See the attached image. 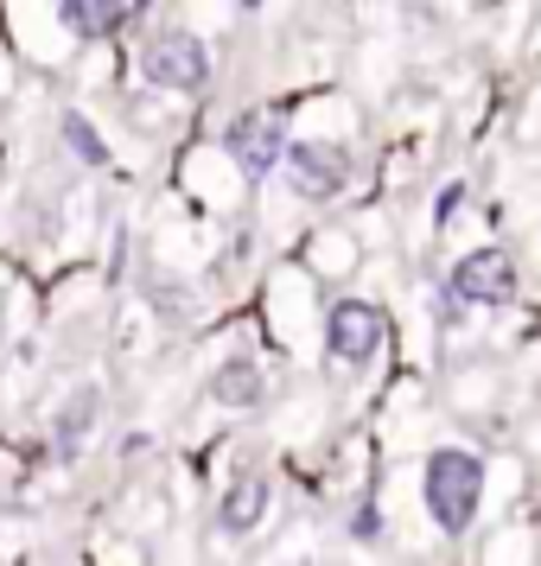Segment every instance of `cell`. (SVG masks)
Wrapping results in <instances>:
<instances>
[{
  "instance_id": "obj_10",
  "label": "cell",
  "mask_w": 541,
  "mask_h": 566,
  "mask_svg": "<svg viewBox=\"0 0 541 566\" xmlns=\"http://www.w3.org/2000/svg\"><path fill=\"white\" fill-rule=\"evenodd\" d=\"M96 408H103V401H96L90 388H83L71 408H64V420H58V452H77L83 439H90V427H96Z\"/></svg>"
},
{
  "instance_id": "obj_6",
  "label": "cell",
  "mask_w": 541,
  "mask_h": 566,
  "mask_svg": "<svg viewBox=\"0 0 541 566\" xmlns=\"http://www.w3.org/2000/svg\"><path fill=\"white\" fill-rule=\"evenodd\" d=\"M223 147H230V159L249 172V179H268V172L287 159L281 115H268V108H256V115H236L230 134H223Z\"/></svg>"
},
{
  "instance_id": "obj_12",
  "label": "cell",
  "mask_w": 541,
  "mask_h": 566,
  "mask_svg": "<svg viewBox=\"0 0 541 566\" xmlns=\"http://www.w3.org/2000/svg\"><path fill=\"white\" fill-rule=\"evenodd\" d=\"M242 7H261V0H242Z\"/></svg>"
},
{
  "instance_id": "obj_11",
  "label": "cell",
  "mask_w": 541,
  "mask_h": 566,
  "mask_svg": "<svg viewBox=\"0 0 541 566\" xmlns=\"http://www.w3.org/2000/svg\"><path fill=\"white\" fill-rule=\"evenodd\" d=\"M64 147H71V154H77L83 166H108V147H103V134L90 128V122H83L77 108L64 115Z\"/></svg>"
},
{
  "instance_id": "obj_5",
  "label": "cell",
  "mask_w": 541,
  "mask_h": 566,
  "mask_svg": "<svg viewBox=\"0 0 541 566\" xmlns=\"http://www.w3.org/2000/svg\"><path fill=\"white\" fill-rule=\"evenodd\" d=\"M446 293L459 306H510L516 300V261L503 249H471V255L446 274Z\"/></svg>"
},
{
  "instance_id": "obj_7",
  "label": "cell",
  "mask_w": 541,
  "mask_h": 566,
  "mask_svg": "<svg viewBox=\"0 0 541 566\" xmlns=\"http://www.w3.org/2000/svg\"><path fill=\"white\" fill-rule=\"evenodd\" d=\"M261 395H268V376H261L256 357H230L217 376H210V401H217V408L249 413V408H261Z\"/></svg>"
},
{
  "instance_id": "obj_9",
  "label": "cell",
  "mask_w": 541,
  "mask_h": 566,
  "mask_svg": "<svg viewBox=\"0 0 541 566\" xmlns=\"http://www.w3.org/2000/svg\"><path fill=\"white\" fill-rule=\"evenodd\" d=\"M261 515H268V478H236L217 503V528L223 535H249Z\"/></svg>"
},
{
  "instance_id": "obj_1",
  "label": "cell",
  "mask_w": 541,
  "mask_h": 566,
  "mask_svg": "<svg viewBox=\"0 0 541 566\" xmlns=\"http://www.w3.org/2000/svg\"><path fill=\"white\" fill-rule=\"evenodd\" d=\"M478 496H485V464L459 446H439L427 459V515L446 535H465L478 522Z\"/></svg>"
},
{
  "instance_id": "obj_2",
  "label": "cell",
  "mask_w": 541,
  "mask_h": 566,
  "mask_svg": "<svg viewBox=\"0 0 541 566\" xmlns=\"http://www.w3.org/2000/svg\"><path fill=\"white\" fill-rule=\"evenodd\" d=\"M141 77L154 83V90H173V96H198L210 83V52L198 32L185 27H166L154 32L147 45H141Z\"/></svg>"
},
{
  "instance_id": "obj_4",
  "label": "cell",
  "mask_w": 541,
  "mask_h": 566,
  "mask_svg": "<svg viewBox=\"0 0 541 566\" xmlns=\"http://www.w3.org/2000/svg\"><path fill=\"white\" fill-rule=\"evenodd\" d=\"M281 166H287V179H293V191L312 198V205H325V198H337L351 185V154L332 147V140H287Z\"/></svg>"
},
{
  "instance_id": "obj_8",
  "label": "cell",
  "mask_w": 541,
  "mask_h": 566,
  "mask_svg": "<svg viewBox=\"0 0 541 566\" xmlns=\"http://www.w3.org/2000/svg\"><path fill=\"white\" fill-rule=\"evenodd\" d=\"M58 20L77 39H108L134 20V0H58Z\"/></svg>"
},
{
  "instance_id": "obj_3",
  "label": "cell",
  "mask_w": 541,
  "mask_h": 566,
  "mask_svg": "<svg viewBox=\"0 0 541 566\" xmlns=\"http://www.w3.org/2000/svg\"><path fill=\"white\" fill-rule=\"evenodd\" d=\"M383 337H388V318H383V306H370V300H337V306L325 312V350H332V363L363 369V363L383 350Z\"/></svg>"
}]
</instances>
